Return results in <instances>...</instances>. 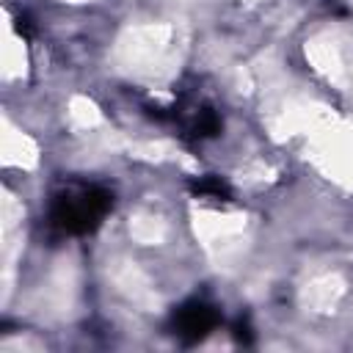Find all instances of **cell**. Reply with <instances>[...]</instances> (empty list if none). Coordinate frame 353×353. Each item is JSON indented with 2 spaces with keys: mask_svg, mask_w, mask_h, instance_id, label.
I'll use <instances>...</instances> for the list:
<instances>
[{
  "mask_svg": "<svg viewBox=\"0 0 353 353\" xmlns=\"http://www.w3.org/2000/svg\"><path fill=\"white\" fill-rule=\"evenodd\" d=\"M113 207V193L102 185H72L52 199L50 223L63 234H88Z\"/></svg>",
  "mask_w": 353,
  "mask_h": 353,
  "instance_id": "1",
  "label": "cell"
},
{
  "mask_svg": "<svg viewBox=\"0 0 353 353\" xmlns=\"http://www.w3.org/2000/svg\"><path fill=\"white\" fill-rule=\"evenodd\" d=\"M218 320H221V317H218V309H215L212 303L193 298V301H185V303L174 312L171 328H174V334H176L185 345H196V342H201V339L218 325Z\"/></svg>",
  "mask_w": 353,
  "mask_h": 353,
  "instance_id": "2",
  "label": "cell"
},
{
  "mask_svg": "<svg viewBox=\"0 0 353 353\" xmlns=\"http://www.w3.org/2000/svg\"><path fill=\"white\" fill-rule=\"evenodd\" d=\"M193 193L196 196H210V199H229V188L218 176H204V179L193 182Z\"/></svg>",
  "mask_w": 353,
  "mask_h": 353,
  "instance_id": "3",
  "label": "cell"
}]
</instances>
